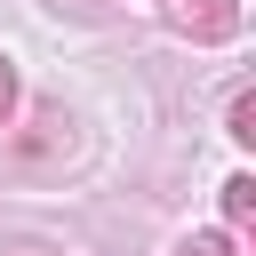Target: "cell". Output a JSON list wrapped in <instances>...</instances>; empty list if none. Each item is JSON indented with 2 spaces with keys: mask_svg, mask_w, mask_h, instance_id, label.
<instances>
[{
  "mask_svg": "<svg viewBox=\"0 0 256 256\" xmlns=\"http://www.w3.org/2000/svg\"><path fill=\"white\" fill-rule=\"evenodd\" d=\"M232 136L256 144V96H232Z\"/></svg>",
  "mask_w": 256,
  "mask_h": 256,
  "instance_id": "3957f363",
  "label": "cell"
},
{
  "mask_svg": "<svg viewBox=\"0 0 256 256\" xmlns=\"http://www.w3.org/2000/svg\"><path fill=\"white\" fill-rule=\"evenodd\" d=\"M168 24L184 40H232L240 32V0H168Z\"/></svg>",
  "mask_w": 256,
  "mask_h": 256,
  "instance_id": "6da1fadb",
  "label": "cell"
},
{
  "mask_svg": "<svg viewBox=\"0 0 256 256\" xmlns=\"http://www.w3.org/2000/svg\"><path fill=\"white\" fill-rule=\"evenodd\" d=\"M8 112H16V64L0 56V128H8Z\"/></svg>",
  "mask_w": 256,
  "mask_h": 256,
  "instance_id": "5b68a950",
  "label": "cell"
},
{
  "mask_svg": "<svg viewBox=\"0 0 256 256\" xmlns=\"http://www.w3.org/2000/svg\"><path fill=\"white\" fill-rule=\"evenodd\" d=\"M8 256H40V248H8Z\"/></svg>",
  "mask_w": 256,
  "mask_h": 256,
  "instance_id": "8992f818",
  "label": "cell"
},
{
  "mask_svg": "<svg viewBox=\"0 0 256 256\" xmlns=\"http://www.w3.org/2000/svg\"><path fill=\"white\" fill-rule=\"evenodd\" d=\"M184 256H232V240H224V232H192V240H184Z\"/></svg>",
  "mask_w": 256,
  "mask_h": 256,
  "instance_id": "277c9868",
  "label": "cell"
},
{
  "mask_svg": "<svg viewBox=\"0 0 256 256\" xmlns=\"http://www.w3.org/2000/svg\"><path fill=\"white\" fill-rule=\"evenodd\" d=\"M224 216H232V232L256 224V176H232V184H224Z\"/></svg>",
  "mask_w": 256,
  "mask_h": 256,
  "instance_id": "7a4b0ae2",
  "label": "cell"
}]
</instances>
